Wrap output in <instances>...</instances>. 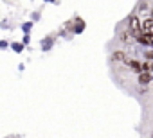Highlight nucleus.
<instances>
[{"label": "nucleus", "instance_id": "7", "mask_svg": "<svg viewBox=\"0 0 153 138\" xmlns=\"http://www.w3.org/2000/svg\"><path fill=\"white\" fill-rule=\"evenodd\" d=\"M149 18H151V20H153V9H151V16H149Z\"/></svg>", "mask_w": 153, "mask_h": 138}, {"label": "nucleus", "instance_id": "3", "mask_svg": "<svg viewBox=\"0 0 153 138\" xmlns=\"http://www.w3.org/2000/svg\"><path fill=\"white\" fill-rule=\"evenodd\" d=\"M137 41H139L140 45L151 47V45H153V36H151V34H140V36H137Z\"/></svg>", "mask_w": 153, "mask_h": 138}, {"label": "nucleus", "instance_id": "6", "mask_svg": "<svg viewBox=\"0 0 153 138\" xmlns=\"http://www.w3.org/2000/svg\"><path fill=\"white\" fill-rule=\"evenodd\" d=\"M144 56H146V57H148V59H153V50H151V52H146V54H144Z\"/></svg>", "mask_w": 153, "mask_h": 138}, {"label": "nucleus", "instance_id": "5", "mask_svg": "<svg viewBox=\"0 0 153 138\" xmlns=\"http://www.w3.org/2000/svg\"><path fill=\"white\" fill-rule=\"evenodd\" d=\"M114 59H117V61H126L128 57L124 56V52H115V54H114Z\"/></svg>", "mask_w": 153, "mask_h": 138}, {"label": "nucleus", "instance_id": "1", "mask_svg": "<svg viewBox=\"0 0 153 138\" xmlns=\"http://www.w3.org/2000/svg\"><path fill=\"white\" fill-rule=\"evenodd\" d=\"M128 32L131 34V36H140L142 34V31H140V18L139 16H130V23H128Z\"/></svg>", "mask_w": 153, "mask_h": 138}, {"label": "nucleus", "instance_id": "4", "mask_svg": "<svg viewBox=\"0 0 153 138\" xmlns=\"http://www.w3.org/2000/svg\"><path fill=\"white\" fill-rule=\"evenodd\" d=\"M149 81H151V76H149L148 72H140V74H139V84H140V86H146Z\"/></svg>", "mask_w": 153, "mask_h": 138}, {"label": "nucleus", "instance_id": "2", "mask_svg": "<svg viewBox=\"0 0 153 138\" xmlns=\"http://www.w3.org/2000/svg\"><path fill=\"white\" fill-rule=\"evenodd\" d=\"M140 31H142V34H151L153 36V20L151 18L140 20Z\"/></svg>", "mask_w": 153, "mask_h": 138}, {"label": "nucleus", "instance_id": "8", "mask_svg": "<svg viewBox=\"0 0 153 138\" xmlns=\"http://www.w3.org/2000/svg\"><path fill=\"white\" fill-rule=\"evenodd\" d=\"M151 70H153V63H151Z\"/></svg>", "mask_w": 153, "mask_h": 138}]
</instances>
